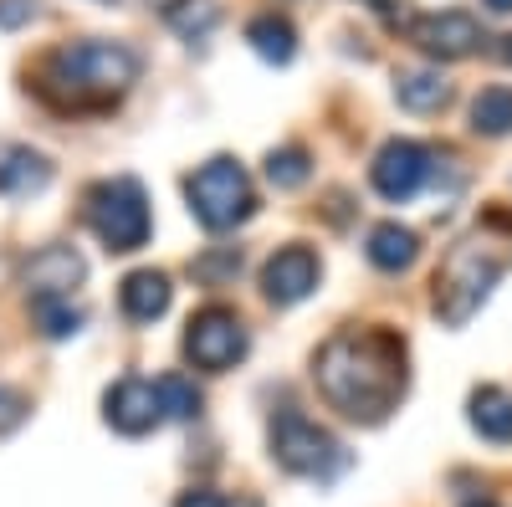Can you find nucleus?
<instances>
[{"label": "nucleus", "instance_id": "obj_1", "mask_svg": "<svg viewBox=\"0 0 512 507\" xmlns=\"http://www.w3.org/2000/svg\"><path fill=\"white\" fill-rule=\"evenodd\" d=\"M313 379L344 420L379 426L405 395V344L384 328H344L318 349Z\"/></svg>", "mask_w": 512, "mask_h": 507}, {"label": "nucleus", "instance_id": "obj_2", "mask_svg": "<svg viewBox=\"0 0 512 507\" xmlns=\"http://www.w3.org/2000/svg\"><path fill=\"white\" fill-rule=\"evenodd\" d=\"M139 82V52L123 41H72L36 62L31 88L57 113H103Z\"/></svg>", "mask_w": 512, "mask_h": 507}, {"label": "nucleus", "instance_id": "obj_3", "mask_svg": "<svg viewBox=\"0 0 512 507\" xmlns=\"http://www.w3.org/2000/svg\"><path fill=\"white\" fill-rule=\"evenodd\" d=\"M512 267V236H487V231H472L466 241H456L446 251V262L436 272V313L441 323L461 328L466 318H472L487 292L497 287V277Z\"/></svg>", "mask_w": 512, "mask_h": 507}, {"label": "nucleus", "instance_id": "obj_4", "mask_svg": "<svg viewBox=\"0 0 512 507\" xmlns=\"http://www.w3.org/2000/svg\"><path fill=\"white\" fill-rule=\"evenodd\" d=\"M82 221L93 226V236L108 251H139L149 241V195L134 175L98 180L82 195Z\"/></svg>", "mask_w": 512, "mask_h": 507}, {"label": "nucleus", "instance_id": "obj_5", "mask_svg": "<svg viewBox=\"0 0 512 507\" xmlns=\"http://www.w3.org/2000/svg\"><path fill=\"white\" fill-rule=\"evenodd\" d=\"M185 195H190V216H195L205 231H231V226H241V221L256 216L251 175H246L236 159H210V164H200L195 175L185 180Z\"/></svg>", "mask_w": 512, "mask_h": 507}, {"label": "nucleus", "instance_id": "obj_6", "mask_svg": "<svg viewBox=\"0 0 512 507\" xmlns=\"http://www.w3.org/2000/svg\"><path fill=\"white\" fill-rule=\"evenodd\" d=\"M272 456H277V467L292 472V477H338L349 467V451L338 446L318 420H308L303 410H282L272 420Z\"/></svg>", "mask_w": 512, "mask_h": 507}, {"label": "nucleus", "instance_id": "obj_7", "mask_svg": "<svg viewBox=\"0 0 512 507\" xmlns=\"http://www.w3.org/2000/svg\"><path fill=\"white\" fill-rule=\"evenodd\" d=\"M246 323L231 313V308H221V303H210V308H200L195 318H190V333H185V354H190V364L195 369H205V374H226L231 364H241L246 359Z\"/></svg>", "mask_w": 512, "mask_h": 507}, {"label": "nucleus", "instance_id": "obj_8", "mask_svg": "<svg viewBox=\"0 0 512 507\" xmlns=\"http://www.w3.org/2000/svg\"><path fill=\"white\" fill-rule=\"evenodd\" d=\"M410 41L425 57H436V62H461V57H472L482 47V26H477V16H466V11H436V16H415L410 21Z\"/></svg>", "mask_w": 512, "mask_h": 507}, {"label": "nucleus", "instance_id": "obj_9", "mask_svg": "<svg viewBox=\"0 0 512 507\" xmlns=\"http://www.w3.org/2000/svg\"><path fill=\"white\" fill-rule=\"evenodd\" d=\"M369 180H374V190H379L384 200H400V205H405L410 195H420L425 180H431V149L410 144V139L384 144L379 159H374V169H369Z\"/></svg>", "mask_w": 512, "mask_h": 507}, {"label": "nucleus", "instance_id": "obj_10", "mask_svg": "<svg viewBox=\"0 0 512 507\" xmlns=\"http://www.w3.org/2000/svg\"><path fill=\"white\" fill-rule=\"evenodd\" d=\"M103 420L118 431V436H149L159 420H164V405H159V390L154 379H139L128 374L103 395Z\"/></svg>", "mask_w": 512, "mask_h": 507}, {"label": "nucleus", "instance_id": "obj_11", "mask_svg": "<svg viewBox=\"0 0 512 507\" xmlns=\"http://www.w3.org/2000/svg\"><path fill=\"white\" fill-rule=\"evenodd\" d=\"M318 277H323V262H318L313 246H282L277 257L262 267V292H267V303L292 308V303H303L308 292L318 287Z\"/></svg>", "mask_w": 512, "mask_h": 507}, {"label": "nucleus", "instance_id": "obj_12", "mask_svg": "<svg viewBox=\"0 0 512 507\" xmlns=\"http://www.w3.org/2000/svg\"><path fill=\"white\" fill-rule=\"evenodd\" d=\"M88 277V267H82V257L72 246H41L36 257L26 262L21 282L31 298H72V287Z\"/></svg>", "mask_w": 512, "mask_h": 507}, {"label": "nucleus", "instance_id": "obj_13", "mask_svg": "<svg viewBox=\"0 0 512 507\" xmlns=\"http://www.w3.org/2000/svg\"><path fill=\"white\" fill-rule=\"evenodd\" d=\"M52 185V164L47 154H36L31 144H0V195L26 200Z\"/></svg>", "mask_w": 512, "mask_h": 507}, {"label": "nucleus", "instance_id": "obj_14", "mask_svg": "<svg viewBox=\"0 0 512 507\" xmlns=\"http://www.w3.org/2000/svg\"><path fill=\"white\" fill-rule=\"evenodd\" d=\"M169 298H175V287H169L164 272L144 267V272H128L123 287H118V308L128 323H154L169 313Z\"/></svg>", "mask_w": 512, "mask_h": 507}, {"label": "nucleus", "instance_id": "obj_15", "mask_svg": "<svg viewBox=\"0 0 512 507\" xmlns=\"http://www.w3.org/2000/svg\"><path fill=\"white\" fill-rule=\"evenodd\" d=\"M364 251H369V262H374L379 272H405V267L420 257V241H415V231L400 226V221H379V226L369 231Z\"/></svg>", "mask_w": 512, "mask_h": 507}, {"label": "nucleus", "instance_id": "obj_16", "mask_svg": "<svg viewBox=\"0 0 512 507\" xmlns=\"http://www.w3.org/2000/svg\"><path fill=\"white\" fill-rule=\"evenodd\" d=\"M395 98L405 113H441L451 103V82L441 72H425V67H410L395 77Z\"/></svg>", "mask_w": 512, "mask_h": 507}, {"label": "nucleus", "instance_id": "obj_17", "mask_svg": "<svg viewBox=\"0 0 512 507\" xmlns=\"http://www.w3.org/2000/svg\"><path fill=\"white\" fill-rule=\"evenodd\" d=\"M246 41H251V52L262 57V62H272V67H287V62L297 57V31H292V21L277 16V11L256 16V21L246 26Z\"/></svg>", "mask_w": 512, "mask_h": 507}, {"label": "nucleus", "instance_id": "obj_18", "mask_svg": "<svg viewBox=\"0 0 512 507\" xmlns=\"http://www.w3.org/2000/svg\"><path fill=\"white\" fill-rule=\"evenodd\" d=\"M472 431H477L482 441H497V446L512 441V395H507V390L482 385V390L472 395Z\"/></svg>", "mask_w": 512, "mask_h": 507}, {"label": "nucleus", "instance_id": "obj_19", "mask_svg": "<svg viewBox=\"0 0 512 507\" xmlns=\"http://www.w3.org/2000/svg\"><path fill=\"white\" fill-rule=\"evenodd\" d=\"M472 129L477 134H512V88H482L477 103H472Z\"/></svg>", "mask_w": 512, "mask_h": 507}, {"label": "nucleus", "instance_id": "obj_20", "mask_svg": "<svg viewBox=\"0 0 512 507\" xmlns=\"http://www.w3.org/2000/svg\"><path fill=\"white\" fill-rule=\"evenodd\" d=\"M154 390H159V405H164L169 420H195L200 405H205V395L195 390V379H190V374H159V379H154Z\"/></svg>", "mask_w": 512, "mask_h": 507}, {"label": "nucleus", "instance_id": "obj_21", "mask_svg": "<svg viewBox=\"0 0 512 507\" xmlns=\"http://www.w3.org/2000/svg\"><path fill=\"white\" fill-rule=\"evenodd\" d=\"M31 318L47 338H72L82 328V308H72V298H31Z\"/></svg>", "mask_w": 512, "mask_h": 507}, {"label": "nucleus", "instance_id": "obj_22", "mask_svg": "<svg viewBox=\"0 0 512 507\" xmlns=\"http://www.w3.org/2000/svg\"><path fill=\"white\" fill-rule=\"evenodd\" d=\"M308 175H313L308 149L287 144V149H272V154H267V180H272L277 190H297V185H308Z\"/></svg>", "mask_w": 512, "mask_h": 507}, {"label": "nucleus", "instance_id": "obj_23", "mask_svg": "<svg viewBox=\"0 0 512 507\" xmlns=\"http://www.w3.org/2000/svg\"><path fill=\"white\" fill-rule=\"evenodd\" d=\"M216 21H221V6H216V0H180V6L169 11V26H175L180 36H190V41L205 36Z\"/></svg>", "mask_w": 512, "mask_h": 507}, {"label": "nucleus", "instance_id": "obj_24", "mask_svg": "<svg viewBox=\"0 0 512 507\" xmlns=\"http://www.w3.org/2000/svg\"><path fill=\"white\" fill-rule=\"evenodd\" d=\"M190 272L205 282V287H221V282H231L236 272H241V251H205V257H195L190 262Z\"/></svg>", "mask_w": 512, "mask_h": 507}, {"label": "nucleus", "instance_id": "obj_25", "mask_svg": "<svg viewBox=\"0 0 512 507\" xmlns=\"http://www.w3.org/2000/svg\"><path fill=\"white\" fill-rule=\"evenodd\" d=\"M26 395L21 390H11V385H0V436H6V431H16L21 426V420H26Z\"/></svg>", "mask_w": 512, "mask_h": 507}, {"label": "nucleus", "instance_id": "obj_26", "mask_svg": "<svg viewBox=\"0 0 512 507\" xmlns=\"http://www.w3.org/2000/svg\"><path fill=\"white\" fill-rule=\"evenodd\" d=\"M31 16H36V0H0V26H6V31L26 26Z\"/></svg>", "mask_w": 512, "mask_h": 507}, {"label": "nucleus", "instance_id": "obj_27", "mask_svg": "<svg viewBox=\"0 0 512 507\" xmlns=\"http://www.w3.org/2000/svg\"><path fill=\"white\" fill-rule=\"evenodd\" d=\"M175 507H226V497H221V492H210V487H190V492H180Z\"/></svg>", "mask_w": 512, "mask_h": 507}, {"label": "nucleus", "instance_id": "obj_28", "mask_svg": "<svg viewBox=\"0 0 512 507\" xmlns=\"http://www.w3.org/2000/svg\"><path fill=\"white\" fill-rule=\"evenodd\" d=\"M497 57H502V62L512 67V36H502V47H497Z\"/></svg>", "mask_w": 512, "mask_h": 507}, {"label": "nucleus", "instance_id": "obj_29", "mask_svg": "<svg viewBox=\"0 0 512 507\" xmlns=\"http://www.w3.org/2000/svg\"><path fill=\"white\" fill-rule=\"evenodd\" d=\"M487 11H497V16H507V11H512V0H487Z\"/></svg>", "mask_w": 512, "mask_h": 507}, {"label": "nucleus", "instance_id": "obj_30", "mask_svg": "<svg viewBox=\"0 0 512 507\" xmlns=\"http://www.w3.org/2000/svg\"><path fill=\"white\" fill-rule=\"evenodd\" d=\"M149 6H159V11L169 16V11H175V6H180V0H149Z\"/></svg>", "mask_w": 512, "mask_h": 507}, {"label": "nucleus", "instance_id": "obj_31", "mask_svg": "<svg viewBox=\"0 0 512 507\" xmlns=\"http://www.w3.org/2000/svg\"><path fill=\"white\" fill-rule=\"evenodd\" d=\"M226 507H262V502H256V497H236V502H226Z\"/></svg>", "mask_w": 512, "mask_h": 507}, {"label": "nucleus", "instance_id": "obj_32", "mask_svg": "<svg viewBox=\"0 0 512 507\" xmlns=\"http://www.w3.org/2000/svg\"><path fill=\"white\" fill-rule=\"evenodd\" d=\"M466 507H497V502H466Z\"/></svg>", "mask_w": 512, "mask_h": 507}, {"label": "nucleus", "instance_id": "obj_33", "mask_svg": "<svg viewBox=\"0 0 512 507\" xmlns=\"http://www.w3.org/2000/svg\"><path fill=\"white\" fill-rule=\"evenodd\" d=\"M103 6H113V0H103Z\"/></svg>", "mask_w": 512, "mask_h": 507}, {"label": "nucleus", "instance_id": "obj_34", "mask_svg": "<svg viewBox=\"0 0 512 507\" xmlns=\"http://www.w3.org/2000/svg\"><path fill=\"white\" fill-rule=\"evenodd\" d=\"M374 6H379V0H374Z\"/></svg>", "mask_w": 512, "mask_h": 507}]
</instances>
